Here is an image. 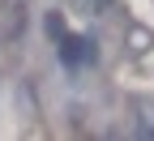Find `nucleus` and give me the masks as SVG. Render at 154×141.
I'll use <instances>...</instances> for the list:
<instances>
[{
	"label": "nucleus",
	"instance_id": "f257e3e1",
	"mask_svg": "<svg viewBox=\"0 0 154 141\" xmlns=\"http://www.w3.org/2000/svg\"><path fill=\"white\" fill-rule=\"evenodd\" d=\"M60 56H64V64L77 69V64H82V60H90L94 51H90V43H86L82 34H69V30H64V34H60Z\"/></svg>",
	"mask_w": 154,
	"mask_h": 141
},
{
	"label": "nucleus",
	"instance_id": "f03ea898",
	"mask_svg": "<svg viewBox=\"0 0 154 141\" xmlns=\"http://www.w3.org/2000/svg\"><path fill=\"white\" fill-rule=\"evenodd\" d=\"M47 34H51V38H60V34H64V22H60L56 13H47Z\"/></svg>",
	"mask_w": 154,
	"mask_h": 141
},
{
	"label": "nucleus",
	"instance_id": "7ed1b4c3",
	"mask_svg": "<svg viewBox=\"0 0 154 141\" xmlns=\"http://www.w3.org/2000/svg\"><path fill=\"white\" fill-rule=\"evenodd\" d=\"M99 5H107V0H99Z\"/></svg>",
	"mask_w": 154,
	"mask_h": 141
}]
</instances>
